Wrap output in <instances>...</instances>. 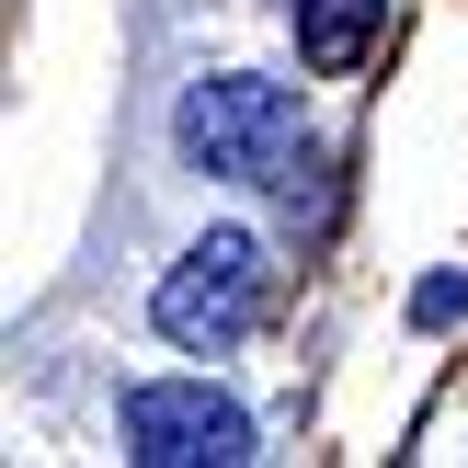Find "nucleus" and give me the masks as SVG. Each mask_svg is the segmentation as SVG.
Returning <instances> with one entry per match:
<instances>
[{"label":"nucleus","instance_id":"obj_5","mask_svg":"<svg viewBox=\"0 0 468 468\" xmlns=\"http://www.w3.org/2000/svg\"><path fill=\"white\" fill-rule=\"evenodd\" d=\"M411 320H423V332H446V320H468V274H434V286L411 297Z\"/></svg>","mask_w":468,"mask_h":468},{"label":"nucleus","instance_id":"obj_3","mask_svg":"<svg viewBox=\"0 0 468 468\" xmlns=\"http://www.w3.org/2000/svg\"><path fill=\"white\" fill-rule=\"evenodd\" d=\"M126 457L137 468H240L251 457V411L206 378H160L126 400Z\"/></svg>","mask_w":468,"mask_h":468},{"label":"nucleus","instance_id":"obj_1","mask_svg":"<svg viewBox=\"0 0 468 468\" xmlns=\"http://www.w3.org/2000/svg\"><path fill=\"white\" fill-rule=\"evenodd\" d=\"M172 149L218 183H297L309 172V114H297L286 80H251V69H218V80L183 91Z\"/></svg>","mask_w":468,"mask_h":468},{"label":"nucleus","instance_id":"obj_2","mask_svg":"<svg viewBox=\"0 0 468 468\" xmlns=\"http://www.w3.org/2000/svg\"><path fill=\"white\" fill-rule=\"evenodd\" d=\"M149 320L183 343V355H229V343L263 320V240H251V229H206V240L160 274Z\"/></svg>","mask_w":468,"mask_h":468},{"label":"nucleus","instance_id":"obj_4","mask_svg":"<svg viewBox=\"0 0 468 468\" xmlns=\"http://www.w3.org/2000/svg\"><path fill=\"white\" fill-rule=\"evenodd\" d=\"M286 23H297V58L343 80V69H366V46H378L388 0H286Z\"/></svg>","mask_w":468,"mask_h":468}]
</instances>
